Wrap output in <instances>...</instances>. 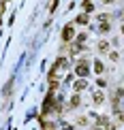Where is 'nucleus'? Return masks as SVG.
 <instances>
[{"mask_svg": "<svg viewBox=\"0 0 124 130\" xmlns=\"http://www.w3.org/2000/svg\"><path fill=\"white\" fill-rule=\"evenodd\" d=\"M66 64H68L66 58H60V60L56 62V66H53V70H51V77H53V79H58V77L64 73V70H66Z\"/></svg>", "mask_w": 124, "mask_h": 130, "instance_id": "obj_1", "label": "nucleus"}, {"mask_svg": "<svg viewBox=\"0 0 124 130\" xmlns=\"http://www.w3.org/2000/svg\"><path fill=\"white\" fill-rule=\"evenodd\" d=\"M88 73H90L88 62H79V64H77V75H79V77H86Z\"/></svg>", "mask_w": 124, "mask_h": 130, "instance_id": "obj_2", "label": "nucleus"}, {"mask_svg": "<svg viewBox=\"0 0 124 130\" xmlns=\"http://www.w3.org/2000/svg\"><path fill=\"white\" fill-rule=\"evenodd\" d=\"M62 39H64V41H71V39H73V26H66V28H64Z\"/></svg>", "mask_w": 124, "mask_h": 130, "instance_id": "obj_3", "label": "nucleus"}, {"mask_svg": "<svg viewBox=\"0 0 124 130\" xmlns=\"http://www.w3.org/2000/svg\"><path fill=\"white\" fill-rule=\"evenodd\" d=\"M84 88H86V81H84V79H79L77 83H75V90H84Z\"/></svg>", "mask_w": 124, "mask_h": 130, "instance_id": "obj_4", "label": "nucleus"}, {"mask_svg": "<svg viewBox=\"0 0 124 130\" xmlns=\"http://www.w3.org/2000/svg\"><path fill=\"white\" fill-rule=\"evenodd\" d=\"M94 70H96V73H103V64H101L99 60L94 62Z\"/></svg>", "mask_w": 124, "mask_h": 130, "instance_id": "obj_5", "label": "nucleus"}, {"mask_svg": "<svg viewBox=\"0 0 124 130\" xmlns=\"http://www.w3.org/2000/svg\"><path fill=\"white\" fill-rule=\"evenodd\" d=\"M88 21V15H81V17H77V24H86Z\"/></svg>", "mask_w": 124, "mask_h": 130, "instance_id": "obj_6", "label": "nucleus"}, {"mask_svg": "<svg viewBox=\"0 0 124 130\" xmlns=\"http://www.w3.org/2000/svg\"><path fill=\"white\" fill-rule=\"evenodd\" d=\"M99 49H101V51H107V49H109V45H107V43H101Z\"/></svg>", "mask_w": 124, "mask_h": 130, "instance_id": "obj_7", "label": "nucleus"}, {"mask_svg": "<svg viewBox=\"0 0 124 130\" xmlns=\"http://www.w3.org/2000/svg\"><path fill=\"white\" fill-rule=\"evenodd\" d=\"M105 2H114V0H105Z\"/></svg>", "mask_w": 124, "mask_h": 130, "instance_id": "obj_8", "label": "nucleus"}, {"mask_svg": "<svg viewBox=\"0 0 124 130\" xmlns=\"http://www.w3.org/2000/svg\"><path fill=\"white\" fill-rule=\"evenodd\" d=\"M96 130H101V128H96Z\"/></svg>", "mask_w": 124, "mask_h": 130, "instance_id": "obj_9", "label": "nucleus"}]
</instances>
